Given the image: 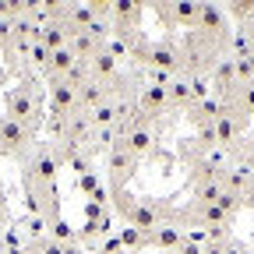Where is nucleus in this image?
I'll return each mask as SVG.
<instances>
[{
	"mask_svg": "<svg viewBox=\"0 0 254 254\" xmlns=\"http://www.w3.org/2000/svg\"><path fill=\"white\" fill-rule=\"evenodd\" d=\"M180 240H184V233H180V230H173V226H159V230H155V244H159V247H166V251H170V247H177Z\"/></svg>",
	"mask_w": 254,
	"mask_h": 254,
	"instance_id": "f257e3e1",
	"label": "nucleus"
}]
</instances>
